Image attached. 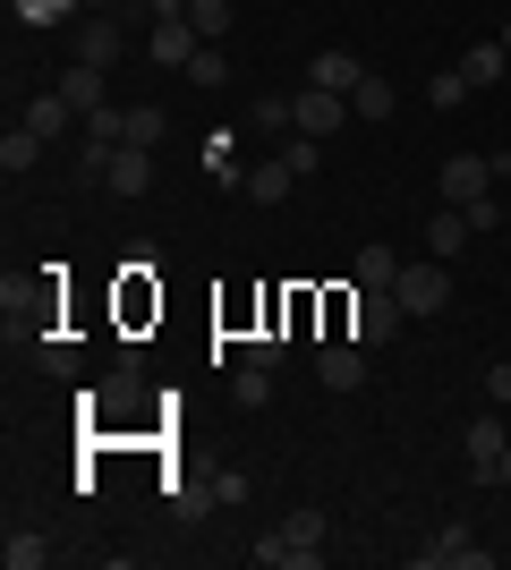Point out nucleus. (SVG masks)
<instances>
[{
  "instance_id": "1",
  "label": "nucleus",
  "mask_w": 511,
  "mask_h": 570,
  "mask_svg": "<svg viewBox=\"0 0 511 570\" xmlns=\"http://www.w3.org/2000/svg\"><path fill=\"white\" fill-rule=\"evenodd\" d=\"M247 553L265 570H316L324 562V511H291V520L273 528V537H256Z\"/></svg>"
},
{
  "instance_id": "2",
  "label": "nucleus",
  "mask_w": 511,
  "mask_h": 570,
  "mask_svg": "<svg viewBox=\"0 0 511 570\" xmlns=\"http://www.w3.org/2000/svg\"><path fill=\"white\" fill-rule=\"evenodd\" d=\"M494 179H503V163H494V154H452V163H443V179H435V196H443V205H487Z\"/></svg>"
},
{
  "instance_id": "3",
  "label": "nucleus",
  "mask_w": 511,
  "mask_h": 570,
  "mask_svg": "<svg viewBox=\"0 0 511 570\" xmlns=\"http://www.w3.org/2000/svg\"><path fill=\"white\" fill-rule=\"evenodd\" d=\"M392 298H401V315H443V307H452V273H443V256H426V264H401Z\"/></svg>"
},
{
  "instance_id": "4",
  "label": "nucleus",
  "mask_w": 511,
  "mask_h": 570,
  "mask_svg": "<svg viewBox=\"0 0 511 570\" xmlns=\"http://www.w3.org/2000/svg\"><path fill=\"white\" fill-rule=\"evenodd\" d=\"M291 111H298V137H341V128H350V95H324V86H298L291 95Z\"/></svg>"
},
{
  "instance_id": "5",
  "label": "nucleus",
  "mask_w": 511,
  "mask_h": 570,
  "mask_svg": "<svg viewBox=\"0 0 511 570\" xmlns=\"http://www.w3.org/2000/svg\"><path fill=\"white\" fill-rule=\"evenodd\" d=\"M128 51V18H111V9H86V26H77V60L86 69H111Z\"/></svg>"
},
{
  "instance_id": "6",
  "label": "nucleus",
  "mask_w": 511,
  "mask_h": 570,
  "mask_svg": "<svg viewBox=\"0 0 511 570\" xmlns=\"http://www.w3.org/2000/svg\"><path fill=\"white\" fill-rule=\"evenodd\" d=\"M401 333V298L392 289H350V341H392Z\"/></svg>"
},
{
  "instance_id": "7",
  "label": "nucleus",
  "mask_w": 511,
  "mask_h": 570,
  "mask_svg": "<svg viewBox=\"0 0 511 570\" xmlns=\"http://www.w3.org/2000/svg\"><path fill=\"white\" fill-rule=\"evenodd\" d=\"M417 570H494V553L469 537V528H443L435 546H417Z\"/></svg>"
},
{
  "instance_id": "8",
  "label": "nucleus",
  "mask_w": 511,
  "mask_h": 570,
  "mask_svg": "<svg viewBox=\"0 0 511 570\" xmlns=\"http://www.w3.org/2000/svg\"><path fill=\"white\" fill-rule=\"evenodd\" d=\"M146 51H154V69H188L196 51H205V35H196L188 18H154V35H146Z\"/></svg>"
},
{
  "instance_id": "9",
  "label": "nucleus",
  "mask_w": 511,
  "mask_h": 570,
  "mask_svg": "<svg viewBox=\"0 0 511 570\" xmlns=\"http://www.w3.org/2000/svg\"><path fill=\"white\" fill-rule=\"evenodd\" d=\"M461 452H469V469H478V476H494V460L511 452V434H503V417H494V409H487V417H469Z\"/></svg>"
},
{
  "instance_id": "10",
  "label": "nucleus",
  "mask_w": 511,
  "mask_h": 570,
  "mask_svg": "<svg viewBox=\"0 0 511 570\" xmlns=\"http://www.w3.org/2000/svg\"><path fill=\"white\" fill-rule=\"evenodd\" d=\"M316 383H324V392H358V383H366V341H358V350L333 341V350L316 357Z\"/></svg>"
},
{
  "instance_id": "11",
  "label": "nucleus",
  "mask_w": 511,
  "mask_h": 570,
  "mask_svg": "<svg viewBox=\"0 0 511 570\" xmlns=\"http://www.w3.org/2000/svg\"><path fill=\"white\" fill-rule=\"evenodd\" d=\"M102 188H111V196H146V188H154V145H120Z\"/></svg>"
},
{
  "instance_id": "12",
  "label": "nucleus",
  "mask_w": 511,
  "mask_h": 570,
  "mask_svg": "<svg viewBox=\"0 0 511 570\" xmlns=\"http://www.w3.org/2000/svg\"><path fill=\"white\" fill-rule=\"evenodd\" d=\"M358 77H366L358 51H316V60H307V86H324V95H350Z\"/></svg>"
},
{
  "instance_id": "13",
  "label": "nucleus",
  "mask_w": 511,
  "mask_h": 570,
  "mask_svg": "<svg viewBox=\"0 0 511 570\" xmlns=\"http://www.w3.org/2000/svg\"><path fill=\"white\" fill-rule=\"evenodd\" d=\"M461 247H469V214H461V205H435V214H426V256L452 264Z\"/></svg>"
},
{
  "instance_id": "14",
  "label": "nucleus",
  "mask_w": 511,
  "mask_h": 570,
  "mask_svg": "<svg viewBox=\"0 0 511 570\" xmlns=\"http://www.w3.org/2000/svg\"><path fill=\"white\" fill-rule=\"evenodd\" d=\"M26 128H35V137H69V128H77V102L60 95V86H51V95H35V102H26Z\"/></svg>"
},
{
  "instance_id": "15",
  "label": "nucleus",
  "mask_w": 511,
  "mask_h": 570,
  "mask_svg": "<svg viewBox=\"0 0 511 570\" xmlns=\"http://www.w3.org/2000/svg\"><path fill=\"white\" fill-rule=\"evenodd\" d=\"M102 77H111V69H86V60H69V69H60V95L77 102V119L102 111Z\"/></svg>"
},
{
  "instance_id": "16",
  "label": "nucleus",
  "mask_w": 511,
  "mask_h": 570,
  "mask_svg": "<svg viewBox=\"0 0 511 570\" xmlns=\"http://www.w3.org/2000/svg\"><path fill=\"white\" fill-rule=\"evenodd\" d=\"M392 102H401V95H392L384 69H366L358 86H350V111H358V119H392Z\"/></svg>"
},
{
  "instance_id": "17",
  "label": "nucleus",
  "mask_w": 511,
  "mask_h": 570,
  "mask_svg": "<svg viewBox=\"0 0 511 570\" xmlns=\"http://www.w3.org/2000/svg\"><path fill=\"white\" fill-rule=\"evenodd\" d=\"M503 69H511L503 35H494V43H469V51H461V77H469V86H494V77H503Z\"/></svg>"
},
{
  "instance_id": "18",
  "label": "nucleus",
  "mask_w": 511,
  "mask_h": 570,
  "mask_svg": "<svg viewBox=\"0 0 511 570\" xmlns=\"http://www.w3.org/2000/svg\"><path fill=\"white\" fill-rule=\"evenodd\" d=\"M35 163H43V137H35V128H26V119H18V128L0 137V170L18 179V170H35Z\"/></svg>"
},
{
  "instance_id": "19",
  "label": "nucleus",
  "mask_w": 511,
  "mask_h": 570,
  "mask_svg": "<svg viewBox=\"0 0 511 570\" xmlns=\"http://www.w3.org/2000/svg\"><path fill=\"white\" fill-rule=\"evenodd\" d=\"M0 562H9V570H43V562H51V537H35V528H9Z\"/></svg>"
},
{
  "instance_id": "20",
  "label": "nucleus",
  "mask_w": 511,
  "mask_h": 570,
  "mask_svg": "<svg viewBox=\"0 0 511 570\" xmlns=\"http://www.w3.org/2000/svg\"><path fill=\"white\" fill-rule=\"evenodd\" d=\"M401 282V256L392 247H358V289H392Z\"/></svg>"
},
{
  "instance_id": "21",
  "label": "nucleus",
  "mask_w": 511,
  "mask_h": 570,
  "mask_svg": "<svg viewBox=\"0 0 511 570\" xmlns=\"http://www.w3.org/2000/svg\"><path fill=\"white\" fill-rule=\"evenodd\" d=\"M291 179H298L291 163H265V170H247V196H256V205H282V196H291Z\"/></svg>"
},
{
  "instance_id": "22",
  "label": "nucleus",
  "mask_w": 511,
  "mask_h": 570,
  "mask_svg": "<svg viewBox=\"0 0 511 570\" xmlns=\"http://www.w3.org/2000/svg\"><path fill=\"white\" fill-rule=\"evenodd\" d=\"M163 137H170L163 102H128V145H163Z\"/></svg>"
},
{
  "instance_id": "23",
  "label": "nucleus",
  "mask_w": 511,
  "mask_h": 570,
  "mask_svg": "<svg viewBox=\"0 0 511 570\" xmlns=\"http://www.w3.org/2000/svg\"><path fill=\"white\" fill-rule=\"evenodd\" d=\"M188 26L205 43H222V35H230V0H188Z\"/></svg>"
},
{
  "instance_id": "24",
  "label": "nucleus",
  "mask_w": 511,
  "mask_h": 570,
  "mask_svg": "<svg viewBox=\"0 0 511 570\" xmlns=\"http://www.w3.org/2000/svg\"><path fill=\"white\" fill-rule=\"evenodd\" d=\"M230 392H239V409H265V401H273V366H256V357H247Z\"/></svg>"
},
{
  "instance_id": "25",
  "label": "nucleus",
  "mask_w": 511,
  "mask_h": 570,
  "mask_svg": "<svg viewBox=\"0 0 511 570\" xmlns=\"http://www.w3.org/2000/svg\"><path fill=\"white\" fill-rule=\"evenodd\" d=\"M179 77H188V86H222V77H230V60H222V43H205V51H196V60H188V69H179Z\"/></svg>"
},
{
  "instance_id": "26",
  "label": "nucleus",
  "mask_w": 511,
  "mask_h": 570,
  "mask_svg": "<svg viewBox=\"0 0 511 570\" xmlns=\"http://www.w3.org/2000/svg\"><path fill=\"white\" fill-rule=\"evenodd\" d=\"M461 95H469V77H461V69L426 77V102H435V111H461Z\"/></svg>"
},
{
  "instance_id": "27",
  "label": "nucleus",
  "mask_w": 511,
  "mask_h": 570,
  "mask_svg": "<svg viewBox=\"0 0 511 570\" xmlns=\"http://www.w3.org/2000/svg\"><path fill=\"white\" fill-rule=\"evenodd\" d=\"M282 163H291L298 179H316V163H324V145H316V137H282Z\"/></svg>"
},
{
  "instance_id": "28",
  "label": "nucleus",
  "mask_w": 511,
  "mask_h": 570,
  "mask_svg": "<svg viewBox=\"0 0 511 570\" xmlns=\"http://www.w3.org/2000/svg\"><path fill=\"white\" fill-rule=\"evenodd\" d=\"M247 119H256V128H298L291 95H256V111H247Z\"/></svg>"
},
{
  "instance_id": "29",
  "label": "nucleus",
  "mask_w": 511,
  "mask_h": 570,
  "mask_svg": "<svg viewBox=\"0 0 511 570\" xmlns=\"http://www.w3.org/2000/svg\"><path fill=\"white\" fill-rule=\"evenodd\" d=\"M69 9H77V0H18V18H26V26H60Z\"/></svg>"
},
{
  "instance_id": "30",
  "label": "nucleus",
  "mask_w": 511,
  "mask_h": 570,
  "mask_svg": "<svg viewBox=\"0 0 511 570\" xmlns=\"http://www.w3.org/2000/svg\"><path fill=\"white\" fill-rule=\"evenodd\" d=\"M247 485H256L247 469H222V476H214V494H222V502H247Z\"/></svg>"
},
{
  "instance_id": "31",
  "label": "nucleus",
  "mask_w": 511,
  "mask_h": 570,
  "mask_svg": "<svg viewBox=\"0 0 511 570\" xmlns=\"http://www.w3.org/2000/svg\"><path fill=\"white\" fill-rule=\"evenodd\" d=\"M487 401H494V409L511 401V357H494V366H487Z\"/></svg>"
},
{
  "instance_id": "32",
  "label": "nucleus",
  "mask_w": 511,
  "mask_h": 570,
  "mask_svg": "<svg viewBox=\"0 0 511 570\" xmlns=\"http://www.w3.org/2000/svg\"><path fill=\"white\" fill-rule=\"evenodd\" d=\"M487 485H511V452H503V460H494V476H487Z\"/></svg>"
},
{
  "instance_id": "33",
  "label": "nucleus",
  "mask_w": 511,
  "mask_h": 570,
  "mask_svg": "<svg viewBox=\"0 0 511 570\" xmlns=\"http://www.w3.org/2000/svg\"><path fill=\"white\" fill-rule=\"evenodd\" d=\"M86 9H120V0H86Z\"/></svg>"
},
{
  "instance_id": "34",
  "label": "nucleus",
  "mask_w": 511,
  "mask_h": 570,
  "mask_svg": "<svg viewBox=\"0 0 511 570\" xmlns=\"http://www.w3.org/2000/svg\"><path fill=\"white\" fill-rule=\"evenodd\" d=\"M494 163H503V170H511V145H503V154H494Z\"/></svg>"
},
{
  "instance_id": "35",
  "label": "nucleus",
  "mask_w": 511,
  "mask_h": 570,
  "mask_svg": "<svg viewBox=\"0 0 511 570\" xmlns=\"http://www.w3.org/2000/svg\"><path fill=\"white\" fill-rule=\"evenodd\" d=\"M503 51H511V26H503Z\"/></svg>"
},
{
  "instance_id": "36",
  "label": "nucleus",
  "mask_w": 511,
  "mask_h": 570,
  "mask_svg": "<svg viewBox=\"0 0 511 570\" xmlns=\"http://www.w3.org/2000/svg\"><path fill=\"white\" fill-rule=\"evenodd\" d=\"M230 9H239V0H230Z\"/></svg>"
}]
</instances>
